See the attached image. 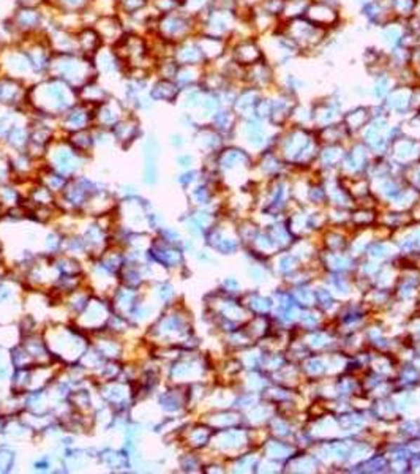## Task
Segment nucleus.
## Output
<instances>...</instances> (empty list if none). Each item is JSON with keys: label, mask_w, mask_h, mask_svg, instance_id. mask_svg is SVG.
<instances>
[{"label": "nucleus", "mask_w": 420, "mask_h": 474, "mask_svg": "<svg viewBox=\"0 0 420 474\" xmlns=\"http://www.w3.org/2000/svg\"><path fill=\"white\" fill-rule=\"evenodd\" d=\"M10 19L19 34L27 35L34 34V32L41 27L44 16L40 8H24V6H18Z\"/></svg>", "instance_id": "3"}, {"label": "nucleus", "mask_w": 420, "mask_h": 474, "mask_svg": "<svg viewBox=\"0 0 420 474\" xmlns=\"http://www.w3.org/2000/svg\"><path fill=\"white\" fill-rule=\"evenodd\" d=\"M2 65L6 68V73H8L6 76H13V78H18L21 81L27 75H35L25 51H13V53L6 54Z\"/></svg>", "instance_id": "6"}, {"label": "nucleus", "mask_w": 420, "mask_h": 474, "mask_svg": "<svg viewBox=\"0 0 420 474\" xmlns=\"http://www.w3.org/2000/svg\"><path fill=\"white\" fill-rule=\"evenodd\" d=\"M188 18L182 16L181 13L171 11L164 13L158 18L154 27L157 29L158 37L164 41H181L188 32Z\"/></svg>", "instance_id": "2"}, {"label": "nucleus", "mask_w": 420, "mask_h": 474, "mask_svg": "<svg viewBox=\"0 0 420 474\" xmlns=\"http://www.w3.org/2000/svg\"><path fill=\"white\" fill-rule=\"evenodd\" d=\"M93 29L98 32V35L101 40H103V43L116 44L125 34L122 21H120L117 16L112 15L98 16L97 21H95Z\"/></svg>", "instance_id": "4"}, {"label": "nucleus", "mask_w": 420, "mask_h": 474, "mask_svg": "<svg viewBox=\"0 0 420 474\" xmlns=\"http://www.w3.org/2000/svg\"><path fill=\"white\" fill-rule=\"evenodd\" d=\"M48 75L65 81L68 86L78 91L87 82L97 79V68L91 57L81 53L53 54Z\"/></svg>", "instance_id": "1"}, {"label": "nucleus", "mask_w": 420, "mask_h": 474, "mask_svg": "<svg viewBox=\"0 0 420 474\" xmlns=\"http://www.w3.org/2000/svg\"><path fill=\"white\" fill-rule=\"evenodd\" d=\"M41 4H44V0H18V6L24 8H40Z\"/></svg>", "instance_id": "13"}, {"label": "nucleus", "mask_w": 420, "mask_h": 474, "mask_svg": "<svg viewBox=\"0 0 420 474\" xmlns=\"http://www.w3.org/2000/svg\"><path fill=\"white\" fill-rule=\"evenodd\" d=\"M152 4H154L155 8L164 15V13H171V11H176L177 5H179V0H150Z\"/></svg>", "instance_id": "12"}, {"label": "nucleus", "mask_w": 420, "mask_h": 474, "mask_svg": "<svg viewBox=\"0 0 420 474\" xmlns=\"http://www.w3.org/2000/svg\"><path fill=\"white\" fill-rule=\"evenodd\" d=\"M24 81L13 76H0V105H15L24 100L29 91H25Z\"/></svg>", "instance_id": "5"}, {"label": "nucleus", "mask_w": 420, "mask_h": 474, "mask_svg": "<svg viewBox=\"0 0 420 474\" xmlns=\"http://www.w3.org/2000/svg\"><path fill=\"white\" fill-rule=\"evenodd\" d=\"M78 97L84 98L86 103H98L101 105L103 101H106L107 94L105 91V87H101L97 79H93L91 82H87L86 86H82L78 89Z\"/></svg>", "instance_id": "9"}, {"label": "nucleus", "mask_w": 420, "mask_h": 474, "mask_svg": "<svg viewBox=\"0 0 420 474\" xmlns=\"http://www.w3.org/2000/svg\"><path fill=\"white\" fill-rule=\"evenodd\" d=\"M92 2L93 0H55L59 10L67 15H81L92 5Z\"/></svg>", "instance_id": "10"}, {"label": "nucleus", "mask_w": 420, "mask_h": 474, "mask_svg": "<svg viewBox=\"0 0 420 474\" xmlns=\"http://www.w3.org/2000/svg\"><path fill=\"white\" fill-rule=\"evenodd\" d=\"M149 0H117V8L126 16H135L147 6Z\"/></svg>", "instance_id": "11"}, {"label": "nucleus", "mask_w": 420, "mask_h": 474, "mask_svg": "<svg viewBox=\"0 0 420 474\" xmlns=\"http://www.w3.org/2000/svg\"><path fill=\"white\" fill-rule=\"evenodd\" d=\"M177 89L179 84L173 79L160 78L150 87V97L154 100H174L177 97Z\"/></svg>", "instance_id": "8"}, {"label": "nucleus", "mask_w": 420, "mask_h": 474, "mask_svg": "<svg viewBox=\"0 0 420 474\" xmlns=\"http://www.w3.org/2000/svg\"><path fill=\"white\" fill-rule=\"evenodd\" d=\"M76 37H78L79 53L87 57L95 56L103 48V40H101L98 32L93 27H84L79 34H76Z\"/></svg>", "instance_id": "7"}]
</instances>
